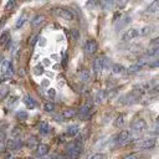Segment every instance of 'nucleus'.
Instances as JSON below:
<instances>
[{"label": "nucleus", "mask_w": 159, "mask_h": 159, "mask_svg": "<svg viewBox=\"0 0 159 159\" xmlns=\"http://www.w3.org/2000/svg\"><path fill=\"white\" fill-rule=\"evenodd\" d=\"M132 134L129 130H120L114 138H113V143L116 145H125L127 143L130 142Z\"/></svg>", "instance_id": "nucleus-1"}, {"label": "nucleus", "mask_w": 159, "mask_h": 159, "mask_svg": "<svg viewBox=\"0 0 159 159\" xmlns=\"http://www.w3.org/2000/svg\"><path fill=\"white\" fill-rule=\"evenodd\" d=\"M53 12H55L58 17H61L62 20H66V21H72V20H75V14H73V11L70 10V9H67V7H56V9L53 10Z\"/></svg>", "instance_id": "nucleus-2"}, {"label": "nucleus", "mask_w": 159, "mask_h": 159, "mask_svg": "<svg viewBox=\"0 0 159 159\" xmlns=\"http://www.w3.org/2000/svg\"><path fill=\"white\" fill-rule=\"evenodd\" d=\"M155 145H157V139H155V138H144V139L138 140V142L135 143V147H137L138 149H142V150L153 149Z\"/></svg>", "instance_id": "nucleus-3"}, {"label": "nucleus", "mask_w": 159, "mask_h": 159, "mask_svg": "<svg viewBox=\"0 0 159 159\" xmlns=\"http://www.w3.org/2000/svg\"><path fill=\"white\" fill-rule=\"evenodd\" d=\"M130 128H132V130H133L134 133L140 134V133H143V132L147 129V122H145L143 118H137V119H134V120L132 122Z\"/></svg>", "instance_id": "nucleus-4"}, {"label": "nucleus", "mask_w": 159, "mask_h": 159, "mask_svg": "<svg viewBox=\"0 0 159 159\" xmlns=\"http://www.w3.org/2000/svg\"><path fill=\"white\" fill-rule=\"evenodd\" d=\"M1 75L2 78H11L14 76V66L11 61H5L1 66Z\"/></svg>", "instance_id": "nucleus-5"}, {"label": "nucleus", "mask_w": 159, "mask_h": 159, "mask_svg": "<svg viewBox=\"0 0 159 159\" xmlns=\"http://www.w3.org/2000/svg\"><path fill=\"white\" fill-rule=\"evenodd\" d=\"M22 145H24L22 139H20V137H15V138H12V139H10V140L7 142L6 149H7V150H11V152H14V150H20V149L22 148Z\"/></svg>", "instance_id": "nucleus-6"}, {"label": "nucleus", "mask_w": 159, "mask_h": 159, "mask_svg": "<svg viewBox=\"0 0 159 159\" xmlns=\"http://www.w3.org/2000/svg\"><path fill=\"white\" fill-rule=\"evenodd\" d=\"M104 66H106V57H97V58H94L93 66H92L93 73H94L96 76H98V75L103 71Z\"/></svg>", "instance_id": "nucleus-7"}, {"label": "nucleus", "mask_w": 159, "mask_h": 159, "mask_svg": "<svg viewBox=\"0 0 159 159\" xmlns=\"http://www.w3.org/2000/svg\"><path fill=\"white\" fill-rule=\"evenodd\" d=\"M77 116H78V118H80L81 120H88L89 117H91V104H89V103L83 104V106L78 109Z\"/></svg>", "instance_id": "nucleus-8"}, {"label": "nucleus", "mask_w": 159, "mask_h": 159, "mask_svg": "<svg viewBox=\"0 0 159 159\" xmlns=\"http://www.w3.org/2000/svg\"><path fill=\"white\" fill-rule=\"evenodd\" d=\"M98 51V43L96 40H88L84 45V52L88 56H93Z\"/></svg>", "instance_id": "nucleus-9"}, {"label": "nucleus", "mask_w": 159, "mask_h": 159, "mask_svg": "<svg viewBox=\"0 0 159 159\" xmlns=\"http://www.w3.org/2000/svg\"><path fill=\"white\" fill-rule=\"evenodd\" d=\"M138 36H139V30L138 29H128L122 35V40L123 41H132L134 39H137Z\"/></svg>", "instance_id": "nucleus-10"}, {"label": "nucleus", "mask_w": 159, "mask_h": 159, "mask_svg": "<svg viewBox=\"0 0 159 159\" xmlns=\"http://www.w3.org/2000/svg\"><path fill=\"white\" fill-rule=\"evenodd\" d=\"M77 116V111L75 108H67L63 109L61 112V114L58 116V118H61V120H67V119H72Z\"/></svg>", "instance_id": "nucleus-11"}, {"label": "nucleus", "mask_w": 159, "mask_h": 159, "mask_svg": "<svg viewBox=\"0 0 159 159\" xmlns=\"http://www.w3.org/2000/svg\"><path fill=\"white\" fill-rule=\"evenodd\" d=\"M80 132H81V128H80L78 124H71V125H68L67 129H66V134H67L68 137H76Z\"/></svg>", "instance_id": "nucleus-12"}, {"label": "nucleus", "mask_w": 159, "mask_h": 159, "mask_svg": "<svg viewBox=\"0 0 159 159\" xmlns=\"http://www.w3.org/2000/svg\"><path fill=\"white\" fill-rule=\"evenodd\" d=\"M35 149H36V155L37 157H43L50 152V147L47 144H40L39 143Z\"/></svg>", "instance_id": "nucleus-13"}, {"label": "nucleus", "mask_w": 159, "mask_h": 159, "mask_svg": "<svg viewBox=\"0 0 159 159\" xmlns=\"http://www.w3.org/2000/svg\"><path fill=\"white\" fill-rule=\"evenodd\" d=\"M24 103H25V106H26L29 109H35V108H36V101H35L34 97L30 96V94H25V96H24Z\"/></svg>", "instance_id": "nucleus-14"}, {"label": "nucleus", "mask_w": 159, "mask_h": 159, "mask_svg": "<svg viewBox=\"0 0 159 159\" xmlns=\"http://www.w3.org/2000/svg\"><path fill=\"white\" fill-rule=\"evenodd\" d=\"M112 72H113L114 75H122V73L125 72V68H124V66L120 65V63H113V65H112Z\"/></svg>", "instance_id": "nucleus-15"}, {"label": "nucleus", "mask_w": 159, "mask_h": 159, "mask_svg": "<svg viewBox=\"0 0 159 159\" xmlns=\"http://www.w3.org/2000/svg\"><path fill=\"white\" fill-rule=\"evenodd\" d=\"M39 132H40V134H42V135L48 134V133H50V125H48L46 122H41V123L39 124Z\"/></svg>", "instance_id": "nucleus-16"}, {"label": "nucleus", "mask_w": 159, "mask_h": 159, "mask_svg": "<svg viewBox=\"0 0 159 159\" xmlns=\"http://www.w3.org/2000/svg\"><path fill=\"white\" fill-rule=\"evenodd\" d=\"M43 21H45V16H43V15H36V16L31 20V24H32L34 27H37V26H40Z\"/></svg>", "instance_id": "nucleus-17"}, {"label": "nucleus", "mask_w": 159, "mask_h": 159, "mask_svg": "<svg viewBox=\"0 0 159 159\" xmlns=\"http://www.w3.org/2000/svg\"><path fill=\"white\" fill-rule=\"evenodd\" d=\"M80 77H81V81L84 83H88L91 81V73L88 70H82L80 73Z\"/></svg>", "instance_id": "nucleus-18"}, {"label": "nucleus", "mask_w": 159, "mask_h": 159, "mask_svg": "<svg viewBox=\"0 0 159 159\" xmlns=\"http://www.w3.org/2000/svg\"><path fill=\"white\" fill-rule=\"evenodd\" d=\"M159 10V1L158 0H154L152 4H149V6L147 7V11L150 12V14H154Z\"/></svg>", "instance_id": "nucleus-19"}, {"label": "nucleus", "mask_w": 159, "mask_h": 159, "mask_svg": "<svg viewBox=\"0 0 159 159\" xmlns=\"http://www.w3.org/2000/svg\"><path fill=\"white\" fill-rule=\"evenodd\" d=\"M26 21H27V16H26V14H22V15L17 19V21H16V24H15V29H16V30L21 29Z\"/></svg>", "instance_id": "nucleus-20"}, {"label": "nucleus", "mask_w": 159, "mask_h": 159, "mask_svg": "<svg viewBox=\"0 0 159 159\" xmlns=\"http://www.w3.org/2000/svg\"><path fill=\"white\" fill-rule=\"evenodd\" d=\"M37 144H39V140L36 139V137L31 135V137H29V138H27L26 145H27L29 148H31V149H35V148L37 147Z\"/></svg>", "instance_id": "nucleus-21"}, {"label": "nucleus", "mask_w": 159, "mask_h": 159, "mask_svg": "<svg viewBox=\"0 0 159 159\" xmlns=\"http://www.w3.org/2000/svg\"><path fill=\"white\" fill-rule=\"evenodd\" d=\"M129 21H130V16H128V15H125V16H123V19H122V21H120V24H118V25H116V30H120L122 27H124V26H127V25L129 24Z\"/></svg>", "instance_id": "nucleus-22"}, {"label": "nucleus", "mask_w": 159, "mask_h": 159, "mask_svg": "<svg viewBox=\"0 0 159 159\" xmlns=\"http://www.w3.org/2000/svg\"><path fill=\"white\" fill-rule=\"evenodd\" d=\"M11 39H10V34H9V31H4L1 35H0V46H4L7 41H10Z\"/></svg>", "instance_id": "nucleus-23"}, {"label": "nucleus", "mask_w": 159, "mask_h": 159, "mask_svg": "<svg viewBox=\"0 0 159 159\" xmlns=\"http://www.w3.org/2000/svg\"><path fill=\"white\" fill-rule=\"evenodd\" d=\"M158 51H159V47H150L149 46V48L145 51V55L149 57H155L158 55Z\"/></svg>", "instance_id": "nucleus-24"}, {"label": "nucleus", "mask_w": 159, "mask_h": 159, "mask_svg": "<svg viewBox=\"0 0 159 159\" xmlns=\"http://www.w3.org/2000/svg\"><path fill=\"white\" fill-rule=\"evenodd\" d=\"M124 118H125V116H124V114H119V116L114 119V125H116L117 128H118V127H122V125L124 124V122H125V120H124Z\"/></svg>", "instance_id": "nucleus-25"}, {"label": "nucleus", "mask_w": 159, "mask_h": 159, "mask_svg": "<svg viewBox=\"0 0 159 159\" xmlns=\"http://www.w3.org/2000/svg\"><path fill=\"white\" fill-rule=\"evenodd\" d=\"M17 101H19V98H17L16 96H10V97L7 98L6 106H7V107H14V106L17 103Z\"/></svg>", "instance_id": "nucleus-26"}, {"label": "nucleus", "mask_w": 159, "mask_h": 159, "mask_svg": "<svg viewBox=\"0 0 159 159\" xmlns=\"http://www.w3.org/2000/svg\"><path fill=\"white\" fill-rule=\"evenodd\" d=\"M142 70V67L138 65V63H135V65H132V66H129L128 67V73H137V72H139Z\"/></svg>", "instance_id": "nucleus-27"}, {"label": "nucleus", "mask_w": 159, "mask_h": 159, "mask_svg": "<svg viewBox=\"0 0 159 159\" xmlns=\"http://www.w3.org/2000/svg\"><path fill=\"white\" fill-rule=\"evenodd\" d=\"M152 32V26H144L142 30H139V35L140 36H147Z\"/></svg>", "instance_id": "nucleus-28"}, {"label": "nucleus", "mask_w": 159, "mask_h": 159, "mask_svg": "<svg viewBox=\"0 0 159 159\" xmlns=\"http://www.w3.org/2000/svg\"><path fill=\"white\" fill-rule=\"evenodd\" d=\"M43 109H45L46 112H53V111H55V104H53L52 102H46V103L43 104Z\"/></svg>", "instance_id": "nucleus-29"}, {"label": "nucleus", "mask_w": 159, "mask_h": 159, "mask_svg": "<svg viewBox=\"0 0 159 159\" xmlns=\"http://www.w3.org/2000/svg\"><path fill=\"white\" fill-rule=\"evenodd\" d=\"M16 117H17L20 120H25V119H27V112H25V111H19V112L16 113Z\"/></svg>", "instance_id": "nucleus-30"}, {"label": "nucleus", "mask_w": 159, "mask_h": 159, "mask_svg": "<svg viewBox=\"0 0 159 159\" xmlns=\"http://www.w3.org/2000/svg\"><path fill=\"white\" fill-rule=\"evenodd\" d=\"M40 39V35L39 34H35V35H32L31 36V39H30V41H29V45L30 46H34L36 42H37V40Z\"/></svg>", "instance_id": "nucleus-31"}, {"label": "nucleus", "mask_w": 159, "mask_h": 159, "mask_svg": "<svg viewBox=\"0 0 159 159\" xmlns=\"http://www.w3.org/2000/svg\"><path fill=\"white\" fill-rule=\"evenodd\" d=\"M15 4H16V0H9L7 4L5 5V9H6V10H11V9L15 6Z\"/></svg>", "instance_id": "nucleus-32"}, {"label": "nucleus", "mask_w": 159, "mask_h": 159, "mask_svg": "<svg viewBox=\"0 0 159 159\" xmlns=\"http://www.w3.org/2000/svg\"><path fill=\"white\" fill-rule=\"evenodd\" d=\"M6 94H7V87H1L0 88V99H4Z\"/></svg>", "instance_id": "nucleus-33"}, {"label": "nucleus", "mask_w": 159, "mask_h": 159, "mask_svg": "<svg viewBox=\"0 0 159 159\" xmlns=\"http://www.w3.org/2000/svg\"><path fill=\"white\" fill-rule=\"evenodd\" d=\"M149 46H150V47H159V39H158V37L153 39V40L150 41Z\"/></svg>", "instance_id": "nucleus-34"}, {"label": "nucleus", "mask_w": 159, "mask_h": 159, "mask_svg": "<svg viewBox=\"0 0 159 159\" xmlns=\"http://www.w3.org/2000/svg\"><path fill=\"white\" fill-rule=\"evenodd\" d=\"M35 73H36V75H42V73H43V67L40 66V65L36 66V67H35Z\"/></svg>", "instance_id": "nucleus-35"}, {"label": "nucleus", "mask_w": 159, "mask_h": 159, "mask_svg": "<svg viewBox=\"0 0 159 159\" xmlns=\"http://www.w3.org/2000/svg\"><path fill=\"white\" fill-rule=\"evenodd\" d=\"M107 155L106 154H102V153H97V154H93L91 158L92 159H101V158H106Z\"/></svg>", "instance_id": "nucleus-36"}, {"label": "nucleus", "mask_w": 159, "mask_h": 159, "mask_svg": "<svg viewBox=\"0 0 159 159\" xmlns=\"http://www.w3.org/2000/svg\"><path fill=\"white\" fill-rule=\"evenodd\" d=\"M103 92H98L97 93V96H96V102H102V99H103Z\"/></svg>", "instance_id": "nucleus-37"}, {"label": "nucleus", "mask_w": 159, "mask_h": 159, "mask_svg": "<svg viewBox=\"0 0 159 159\" xmlns=\"http://www.w3.org/2000/svg\"><path fill=\"white\" fill-rule=\"evenodd\" d=\"M47 94H48L51 98H53V97H55V94H56V92H55V89H53V88H48Z\"/></svg>", "instance_id": "nucleus-38"}, {"label": "nucleus", "mask_w": 159, "mask_h": 159, "mask_svg": "<svg viewBox=\"0 0 159 159\" xmlns=\"http://www.w3.org/2000/svg\"><path fill=\"white\" fill-rule=\"evenodd\" d=\"M20 133H21V130H20L19 128H14V130H12V133H11V134H12V137H16V134H19V135H20Z\"/></svg>", "instance_id": "nucleus-39"}, {"label": "nucleus", "mask_w": 159, "mask_h": 159, "mask_svg": "<svg viewBox=\"0 0 159 159\" xmlns=\"http://www.w3.org/2000/svg\"><path fill=\"white\" fill-rule=\"evenodd\" d=\"M5 149H6V145H5L2 142H0V153H1V152H4Z\"/></svg>", "instance_id": "nucleus-40"}, {"label": "nucleus", "mask_w": 159, "mask_h": 159, "mask_svg": "<svg viewBox=\"0 0 159 159\" xmlns=\"http://www.w3.org/2000/svg\"><path fill=\"white\" fill-rule=\"evenodd\" d=\"M72 35H73L75 39H77V37H78V32H77V30H72Z\"/></svg>", "instance_id": "nucleus-41"}, {"label": "nucleus", "mask_w": 159, "mask_h": 159, "mask_svg": "<svg viewBox=\"0 0 159 159\" xmlns=\"http://www.w3.org/2000/svg\"><path fill=\"white\" fill-rule=\"evenodd\" d=\"M1 61H2V56L0 55V63H1Z\"/></svg>", "instance_id": "nucleus-42"}]
</instances>
